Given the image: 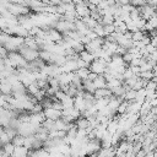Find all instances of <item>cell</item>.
<instances>
[{
	"mask_svg": "<svg viewBox=\"0 0 157 157\" xmlns=\"http://www.w3.org/2000/svg\"><path fill=\"white\" fill-rule=\"evenodd\" d=\"M6 9L15 17H20V16H23V15H29V9L27 6L20 5V4L13 2V1L12 2H6Z\"/></svg>",
	"mask_w": 157,
	"mask_h": 157,
	"instance_id": "1",
	"label": "cell"
},
{
	"mask_svg": "<svg viewBox=\"0 0 157 157\" xmlns=\"http://www.w3.org/2000/svg\"><path fill=\"white\" fill-rule=\"evenodd\" d=\"M18 53L22 55V58H23L27 63H32V61L39 59V52L28 49V48L25 47V45H22V47L18 49Z\"/></svg>",
	"mask_w": 157,
	"mask_h": 157,
	"instance_id": "2",
	"label": "cell"
},
{
	"mask_svg": "<svg viewBox=\"0 0 157 157\" xmlns=\"http://www.w3.org/2000/svg\"><path fill=\"white\" fill-rule=\"evenodd\" d=\"M43 114H44L45 119H49V120H53V121H55V120L61 118V110H56V109H54L52 107L43 109Z\"/></svg>",
	"mask_w": 157,
	"mask_h": 157,
	"instance_id": "3",
	"label": "cell"
},
{
	"mask_svg": "<svg viewBox=\"0 0 157 157\" xmlns=\"http://www.w3.org/2000/svg\"><path fill=\"white\" fill-rule=\"evenodd\" d=\"M139 11H140V15H141V17L144 18V20H150L151 17H153L155 15H156V12H155V9L153 7H151V6H148L147 5V2H146V5L145 6H142V7H140L139 9Z\"/></svg>",
	"mask_w": 157,
	"mask_h": 157,
	"instance_id": "4",
	"label": "cell"
},
{
	"mask_svg": "<svg viewBox=\"0 0 157 157\" xmlns=\"http://www.w3.org/2000/svg\"><path fill=\"white\" fill-rule=\"evenodd\" d=\"M45 120L43 112L40 113H29V123L33 125H42V123Z\"/></svg>",
	"mask_w": 157,
	"mask_h": 157,
	"instance_id": "5",
	"label": "cell"
},
{
	"mask_svg": "<svg viewBox=\"0 0 157 157\" xmlns=\"http://www.w3.org/2000/svg\"><path fill=\"white\" fill-rule=\"evenodd\" d=\"M0 93L2 96H11L12 94V87L7 82V80H0Z\"/></svg>",
	"mask_w": 157,
	"mask_h": 157,
	"instance_id": "6",
	"label": "cell"
},
{
	"mask_svg": "<svg viewBox=\"0 0 157 157\" xmlns=\"http://www.w3.org/2000/svg\"><path fill=\"white\" fill-rule=\"evenodd\" d=\"M98 157H115V147H101L97 152Z\"/></svg>",
	"mask_w": 157,
	"mask_h": 157,
	"instance_id": "7",
	"label": "cell"
},
{
	"mask_svg": "<svg viewBox=\"0 0 157 157\" xmlns=\"http://www.w3.org/2000/svg\"><path fill=\"white\" fill-rule=\"evenodd\" d=\"M74 108H76V109L80 110L81 113L87 109L86 102H85V99L82 98V96H76V97L74 98Z\"/></svg>",
	"mask_w": 157,
	"mask_h": 157,
	"instance_id": "8",
	"label": "cell"
},
{
	"mask_svg": "<svg viewBox=\"0 0 157 157\" xmlns=\"http://www.w3.org/2000/svg\"><path fill=\"white\" fill-rule=\"evenodd\" d=\"M23 45H25V47H27L28 49H32V50H37V52H39V45H38V43H37L36 38H33V37H27V38H25Z\"/></svg>",
	"mask_w": 157,
	"mask_h": 157,
	"instance_id": "9",
	"label": "cell"
},
{
	"mask_svg": "<svg viewBox=\"0 0 157 157\" xmlns=\"http://www.w3.org/2000/svg\"><path fill=\"white\" fill-rule=\"evenodd\" d=\"M93 96H94V99L97 101V99H101V98H108V97H110L112 96V92L108 88H98V90L94 91Z\"/></svg>",
	"mask_w": 157,
	"mask_h": 157,
	"instance_id": "10",
	"label": "cell"
},
{
	"mask_svg": "<svg viewBox=\"0 0 157 157\" xmlns=\"http://www.w3.org/2000/svg\"><path fill=\"white\" fill-rule=\"evenodd\" d=\"M81 21L86 25V27L88 28V29H93L97 25H98V21H96V20H93L91 16H87V17H83V18H81Z\"/></svg>",
	"mask_w": 157,
	"mask_h": 157,
	"instance_id": "11",
	"label": "cell"
},
{
	"mask_svg": "<svg viewBox=\"0 0 157 157\" xmlns=\"http://www.w3.org/2000/svg\"><path fill=\"white\" fill-rule=\"evenodd\" d=\"M78 58H80L81 60H83V61H85L86 64H88V65L94 60V59H93V56H92V54H91V53H88L86 49H85V50H82V52L78 54Z\"/></svg>",
	"mask_w": 157,
	"mask_h": 157,
	"instance_id": "12",
	"label": "cell"
},
{
	"mask_svg": "<svg viewBox=\"0 0 157 157\" xmlns=\"http://www.w3.org/2000/svg\"><path fill=\"white\" fill-rule=\"evenodd\" d=\"M75 125L77 126V129H81V130H86V129L90 128V123H88V120H87L86 118H83V117L78 118V119L75 121Z\"/></svg>",
	"mask_w": 157,
	"mask_h": 157,
	"instance_id": "13",
	"label": "cell"
},
{
	"mask_svg": "<svg viewBox=\"0 0 157 157\" xmlns=\"http://www.w3.org/2000/svg\"><path fill=\"white\" fill-rule=\"evenodd\" d=\"M82 88H83L85 92H88V93H92V94H93L94 91H96V87H94L93 82H92V81H88V80L82 81Z\"/></svg>",
	"mask_w": 157,
	"mask_h": 157,
	"instance_id": "14",
	"label": "cell"
},
{
	"mask_svg": "<svg viewBox=\"0 0 157 157\" xmlns=\"http://www.w3.org/2000/svg\"><path fill=\"white\" fill-rule=\"evenodd\" d=\"M92 82H93L96 90H98V88H107V81H105V78H104L103 76H98V77H97L94 81H92Z\"/></svg>",
	"mask_w": 157,
	"mask_h": 157,
	"instance_id": "15",
	"label": "cell"
},
{
	"mask_svg": "<svg viewBox=\"0 0 157 157\" xmlns=\"http://www.w3.org/2000/svg\"><path fill=\"white\" fill-rule=\"evenodd\" d=\"M52 54L50 52H47V50H39V59L45 63V64H49L50 63V59H52Z\"/></svg>",
	"mask_w": 157,
	"mask_h": 157,
	"instance_id": "16",
	"label": "cell"
},
{
	"mask_svg": "<svg viewBox=\"0 0 157 157\" xmlns=\"http://www.w3.org/2000/svg\"><path fill=\"white\" fill-rule=\"evenodd\" d=\"M75 74H76V76H77L81 81H85V80H87V77H88L90 69H77V70L75 71Z\"/></svg>",
	"mask_w": 157,
	"mask_h": 157,
	"instance_id": "17",
	"label": "cell"
},
{
	"mask_svg": "<svg viewBox=\"0 0 157 157\" xmlns=\"http://www.w3.org/2000/svg\"><path fill=\"white\" fill-rule=\"evenodd\" d=\"M121 85H123V81H120V80H117V78H109V80H107V88L108 90L117 88V87H119Z\"/></svg>",
	"mask_w": 157,
	"mask_h": 157,
	"instance_id": "18",
	"label": "cell"
},
{
	"mask_svg": "<svg viewBox=\"0 0 157 157\" xmlns=\"http://www.w3.org/2000/svg\"><path fill=\"white\" fill-rule=\"evenodd\" d=\"M147 34H148V33H146V32H144V31H137V32L132 33L131 40H132V42H140V40H142Z\"/></svg>",
	"mask_w": 157,
	"mask_h": 157,
	"instance_id": "19",
	"label": "cell"
},
{
	"mask_svg": "<svg viewBox=\"0 0 157 157\" xmlns=\"http://www.w3.org/2000/svg\"><path fill=\"white\" fill-rule=\"evenodd\" d=\"M61 105H63V109H67V108H72L74 107V98L66 96L61 102Z\"/></svg>",
	"mask_w": 157,
	"mask_h": 157,
	"instance_id": "20",
	"label": "cell"
},
{
	"mask_svg": "<svg viewBox=\"0 0 157 157\" xmlns=\"http://www.w3.org/2000/svg\"><path fill=\"white\" fill-rule=\"evenodd\" d=\"M94 33H96V36H97V38H105V33H104V29H103V26L101 25V23H98L93 29H92Z\"/></svg>",
	"mask_w": 157,
	"mask_h": 157,
	"instance_id": "21",
	"label": "cell"
},
{
	"mask_svg": "<svg viewBox=\"0 0 157 157\" xmlns=\"http://www.w3.org/2000/svg\"><path fill=\"white\" fill-rule=\"evenodd\" d=\"M23 142H25V137H23V136H20V135H16V136L11 140V144H12L15 147L23 146Z\"/></svg>",
	"mask_w": 157,
	"mask_h": 157,
	"instance_id": "22",
	"label": "cell"
},
{
	"mask_svg": "<svg viewBox=\"0 0 157 157\" xmlns=\"http://www.w3.org/2000/svg\"><path fill=\"white\" fill-rule=\"evenodd\" d=\"M1 150L4 151V153H6L9 157H11V155H12V152H13V150H15V146H13L11 142H9V144L1 146Z\"/></svg>",
	"mask_w": 157,
	"mask_h": 157,
	"instance_id": "23",
	"label": "cell"
},
{
	"mask_svg": "<svg viewBox=\"0 0 157 157\" xmlns=\"http://www.w3.org/2000/svg\"><path fill=\"white\" fill-rule=\"evenodd\" d=\"M139 77H140L141 80H144V81H151L155 76H153V72H152V70H151V71H144V72H140Z\"/></svg>",
	"mask_w": 157,
	"mask_h": 157,
	"instance_id": "24",
	"label": "cell"
},
{
	"mask_svg": "<svg viewBox=\"0 0 157 157\" xmlns=\"http://www.w3.org/2000/svg\"><path fill=\"white\" fill-rule=\"evenodd\" d=\"M126 108H128V102L123 101V102L119 104V107H118V109H117L115 113H117L118 115H123V114L126 113Z\"/></svg>",
	"mask_w": 157,
	"mask_h": 157,
	"instance_id": "25",
	"label": "cell"
},
{
	"mask_svg": "<svg viewBox=\"0 0 157 157\" xmlns=\"http://www.w3.org/2000/svg\"><path fill=\"white\" fill-rule=\"evenodd\" d=\"M4 132L9 136V139H10V140H12V139L17 135V130H15V129H12V128H10V126L4 128Z\"/></svg>",
	"mask_w": 157,
	"mask_h": 157,
	"instance_id": "26",
	"label": "cell"
},
{
	"mask_svg": "<svg viewBox=\"0 0 157 157\" xmlns=\"http://www.w3.org/2000/svg\"><path fill=\"white\" fill-rule=\"evenodd\" d=\"M10 38H11V36H9V34H6L5 32L0 31V45H2V47H4L6 43H9Z\"/></svg>",
	"mask_w": 157,
	"mask_h": 157,
	"instance_id": "27",
	"label": "cell"
},
{
	"mask_svg": "<svg viewBox=\"0 0 157 157\" xmlns=\"http://www.w3.org/2000/svg\"><path fill=\"white\" fill-rule=\"evenodd\" d=\"M134 76H136V75H134V72L131 71V69L128 66V67L125 69L124 74H123V78H124V81H125V80H129V78H131V77H134Z\"/></svg>",
	"mask_w": 157,
	"mask_h": 157,
	"instance_id": "28",
	"label": "cell"
},
{
	"mask_svg": "<svg viewBox=\"0 0 157 157\" xmlns=\"http://www.w3.org/2000/svg\"><path fill=\"white\" fill-rule=\"evenodd\" d=\"M147 23H148L153 29H157V15H155L153 17H151L150 20H147Z\"/></svg>",
	"mask_w": 157,
	"mask_h": 157,
	"instance_id": "29",
	"label": "cell"
},
{
	"mask_svg": "<svg viewBox=\"0 0 157 157\" xmlns=\"http://www.w3.org/2000/svg\"><path fill=\"white\" fill-rule=\"evenodd\" d=\"M7 50L2 47V45H0V59H5V58H7Z\"/></svg>",
	"mask_w": 157,
	"mask_h": 157,
	"instance_id": "30",
	"label": "cell"
},
{
	"mask_svg": "<svg viewBox=\"0 0 157 157\" xmlns=\"http://www.w3.org/2000/svg\"><path fill=\"white\" fill-rule=\"evenodd\" d=\"M98 77V75H96V74H93V72H91L90 71V74H88V77H87V80L88 81H94L96 78Z\"/></svg>",
	"mask_w": 157,
	"mask_h": 157,
	"instance_id": "31",
	"label": "cell"
},
{
	"mask_svg": "<svg viewBox=\"0 0 157 157\" xmlns=\"http://www.w3.org/2000/svg\"><path fill=\"white\" fill-rule=\"evenodd\" d=\"M87 157H98V156H97V153H91V155H88Z\"/></svg>",
	"mask_w": 157,
	"mask_h": 157,
	"instance_id": "32",
	"label": "cell"
},
{
	"mask_svg": "<svg viewBox=\"0 0 157 157\" xmlns=\"http://www.w3.org/2000/svg\"><path fill=\"white\" fill-rule=\"evenodd\" d=\"M155 12H156V15H157V6L155 7Z\"/></svg>",
	"mask_w": 157,
	"mask_h": 157,
	"instance_id": "33",
	"label": "cell"
}]
</instances>
